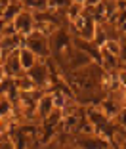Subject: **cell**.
Wrapping results in <instances>:
<instances>
[{
	"instance_id": "1",
	"label": "cell",
	"mask_w": 126,
	"mask_h": 149,
	"mask_svg": "<svg viewBox=\"0 0 126 149\" xmlns=\"http://www.w3.org/2000/svg\"><path fill=\"white\" fill-rule=\"evenodd\" d=\"M23 46L35 54V56L38 57V61H46V59L52 56L48 36L44 35V33H40L38 29H35L31 35H27L25 38H23Z\"/></svg>"
},
{
	"instance_id": "2",
	"label": "cell",
	"mask_w": 126,
	"mask_h": 149,
	"mask_svg": "<svg viewBox=\"0 0 126 149\" xmlns=\"http://www.w3.org/2000/svg\"><path fill=\"white\" fill-rule=\"evenodd\" d=\"M48 40H50V52H52V56L63 57L67 61V57H69L74 50L73 48V38H69V35H67L65 31H59V29H57L52 36H48Z\"/></svg>"
},
{
	"instance_id": "3",
	"label": "cell",
	"mask_w": 126,
	"mask_h": 149,
	"mask_svg": "<svg viewBox=\"0 0 126 149\" xmlns=\"http://www.w3.org/2000/svg\"><path fill=\"white\" fill-rule=\"evenodd\" d=\"M13 29H15V35L23 36L25 38L27 35H31V33L36 29V21H35V15L31 12H27V10H23L21 13H19L17 17L12 21Z\"/></svg>"
},
{
	"instance_id": "4",
	"label": "cell",
	"mask_w": 126,
	"mask_h": 149,
	"mask_svg": "<svg viewBox=\"0 0 126 149\" xmlns=\"http://www.w3.org/2000/svg\"><path fill=\"white\" fill-rule=\"evenodd\" d=\"M74 149H111L109 141H103L96 134H74Z\"/></svg>"
},
{
	"instance_id": "5",
	"label": "cell",
	"mask_w": 126,
	"mask_h": 149,
	"mask_svg": "<svg viewBox=\"0 0 126 149\" xmlns=\"http://www.w3.org/2000/svg\"><path fill=\"white\" fill-rule=\"evenodd\" d=\"M19 50H21V48H19ZM19 50L12 52L4 59L2 69H4V73H6V79H17V77L25 74V71H23V67H21V61H19Z\"/></svg>"
},
{
	"instance_id": "6",
	"label": "cell",
	"mask_w": 126,
	"mask_h": 149,
	"mask_svg": "<svg viewBox=\"0 0 126 149\" xmlns=\"http://www.w3.org/2000/svg\"><path fill=\"white\" fill-rule=\"evenodd\" d=\"M56 111V103H54V96L52 92H44V96L38 100V103H36V109H35V120H44L46 117H50V115Z\"/></svg>"
},
{
	"instance_id": "7",
	"label": "cell",
	"mask_w": 126,
	"mask_h": 149,
	"mask_svg": "<svg viewBox=\"0 0 126 149\" xmlns=\"http://www.w3.org/2000/svg\"><path fill=\"white\" fill-rule=\"evenodd\" d=\"M19 61H21V67H23V71H25V73H27V71H31L33 67L36 65V63H40L38 57L31 52V50H27L25 46H21V50H19Z\"/></svg>"
},
{
	"instance_id": "8",
	"label": "cell",
	"mask_w": 126,
	"mask_h": 149,
	"mask_svg": "<svg viewBox=\"0 0 126 149\" xmlns=\"http://www.w3.org/2000/svg\"><path fill=\"white\" fill-rule=\"evenodd\" d=\"M21 12H23V2H8V4H6V8H4L2 21H4V23H12Z\"/></svg>"
},
{
	"instance_id": "9",
	"label": "cell",
	"mask_w": 126,
	"mask_h": 149,
	"mask_svg": "<svg viewBox=\"0 0 126 149\" xmlns=\"http://www.w3.org/2000/svg\"><path fill=\"white\" fill-rule=\"evenodd\" d=\"M101 48H103L107 54H111V56H115V57L120 59V52H122V42L120 40H105V44L101 46Z\"/></svg>"
},
{
	"instance_id": "10",
	"label": "cell",
	"mask_w": 126,
	"mask_h": 149,
	"mask_svg": "<svg viewBox=\"0 0 126 149\" xmlns=\"http://www.w3.org/2000/svg\"><path fill=\"white\" fill-rule=\"evenodd\" d=\"M84 13V2H69V8H67V15H69V21L77 19L78 15Z\"/></svg>"
},
{
	"instance_id": "11",
	"label": "cell",
	"mask_w": 126,
	"mask_h": 149,
	"mask_svg": "<svg viewBox=\"0 0 126 149\" xmlns=\"http://www.w3.org/2000/svg\"><path fill=\"white\" fill-rule=\"evenodd\" d=\"M12 113H13L12 101L6 100V97H2V100H0V117H6V115H12Z\"/></svg>"
},
{
	"instance_id": "12",
	"label": "cell",
	"mask_w": 126,
	"mask_h": 149,
	"mask_svg": "<svg viewBox=\"0 0 126 149\" xmlns=\"http://www.w3.org/2000/svg\"><path fill=\"white\" fill-rule=\"evenodd\" d=\"M0 149H15V147H13L12 140L8 136H4V138H0Z\"/></svg>"
},
{
	"instance_id": "13",
	"label": "cell",
	"mask_w": 126,
	"mask_h": 149,
	"mask_svg": "<svg viewBox=\"0 0 126 149\" xmlns=\"http://www.w3.org/2000/svg\"><path fill=\"white\" fill-rule=\"evenodd\" d=\"M117 120H118V124H120L122 130H126V109H120V113H118Z\"/></svg>"
},
{
	"instance_id": "14",
	"label": "cell",
	"mask_w": 126,
	"mask_h": 149,
	"mask_svg": "<svg viewBox=\"0 0 126 149\" xmlns=\"http://www.w3.org/2000/svg\"><path fill=\"white\" fill-rule=\"evenodd\" d=\"M120 107H122V109H126V88L122 90V94H120Z\"/></svg>"
},
{
	"instance_id": "15",
	"label": "cell",
	"mask_w": 126,
	"mask_h": 149,
	"mask_svg": "<svg viewBox=\"0 0 126 149\" xmlns=\"http://www.w3.org/2000/svg\"><path fill=\"white\" fill-rule=\"evenodd\" d=\"M8 2H0V21H2V15H4V8Z\"/></svg>"
},
{
	"instance_id": "16",
	"label": "cell",
	"mask_w": 126,
	"mask_h": 149,
	"mask_svg": "<svg viewBox=\"0 0 126 149\" xmlns=\"http://www.w3.org/2000/svg\"><path fill=\"white\" fill-rule=\"evenodd\" d=\"M6 80V73H4V69L0 67V86H2V82Z\"/></svg>"
},
{
	"instance_id": "17",
	"label": "cell",
	"mask_w": 126,
	"mask_h": 149,
	"mask_svg": "<svg viewBox=\"0 0 126 149\" xmlns=\"http://www.w3.org/2000/svg\"><path fill=\"white\" fill-rule=\"evenodd\" d=\"M4 65V56H2V52H0V67Z\"/></svg>"
},
{
	"instance_id": "18",
	"label": "cell",
	"mask_w": 126,
	"mask_h": 149,
	"mask_svg": "<svg viewBox=\"0 0 126 149\" xmlns=\"http://www.w3.org/2000/svg\"><path fill=\"white\" fill-rule=\"evenodd\" d=\"M59 149H73V147H69V145H61Z\"/></svg>"
}]
</instances>
